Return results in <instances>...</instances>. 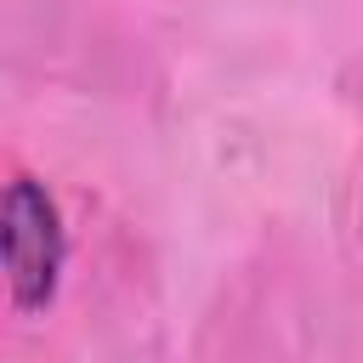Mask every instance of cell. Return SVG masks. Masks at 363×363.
Returning a JSON list of instances; mask_svg holds the SVG:
<instances>
[{
  "label": "cell",
  "mask_w": 363,
  "mask_h": 363,
  "mask_svg": "<svg viewBox=\"0 0 363 363\" xmlns=\"http://www.w3.org/2000/svg\"><path fill=\"white\" fill-rule=\"evenodd\" d=\"M0 250H6V284L17 312H45L62 278V216L51 193L34 176H17L6 187V216H0Z\"/></svg>",
  "instance_id": "obj_1"
}]
</instances>
